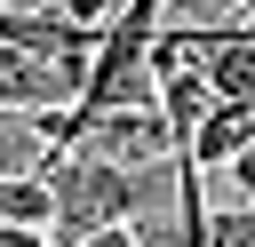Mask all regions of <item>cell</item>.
Segmentation results:
<instances>
[{
	"label": "cell",
	"mask_w": 255,
	"mask_h": 247,
	"mask_svg": "<svg viewBox=\"0 0 255 247\" xmlns=\"http://www.w3.org/2000/svg\"><path fill=\"white\" fill-rule=\"evenodd\" d=\"M231 183H239V199H247V207H255V143H247V151H239V159H231Z\"/></svg>",
	"instance_id": "9c48e42d"
},
{
	"label": "cell",
	"mask_w": 255,
	"mask_h": 247,
	"mask_svg": "<svg viewBox=\"0 0 255 247\" xmlns=\"http://www.w3.org/2000/svg\"><path fill=\"white\" fill-rule=\"evenodd\" d=\"M183 32V24H175ZM199 40V32H191ZM199 72H207V88H215V104H247L255 112V48L247 40H199Z\"/></svg>",
	"instance_id": "277c9868"
},
{
	"label": "cell",
	"mask_w": 255,
	"mask_h": 247,
	"mask_svg": "<svg viewBox=\"0 0 255 247\" xmlns=\"http://www.w3.org/2000/svg\"><path fill=\"white\" fill-rule=\"evenodd\" d=\"M0 247H56L48 231H24V223H0Z\"/></svg>",
	"instance_id": "30bf717a"
},
{
	"label": "cell",
	"mask_w": 255,
	"mask_h": 247,
	"mask_svg": "<svg viewBox=\"0 0 255 247\" xmlns=\"http://www.w3.org/2000/svg\"><path fill=\"white\" fill-rule=\"evenodd\" d=\"M207 112H215V88H207V72H199V64H183V72H167V80H159V120L175 127V143H191Z\"/></svg>",
	"instance_id": "8992f818"
},
{
	"label": "cell",
	"mask_w": 255,
	"mask_h": 247,
	"mask_svg": "<svg viewBox=\"0 0 255 247\" xmlns=\"http://www.w3.org/2000/svg\"><path fill=\"white\" fill-rule=\"evenodd\" d=\"M88 96V80H72L64 64H48V56H24V48H0V112H24V120H40V112H72Z\"/></svg>",
	"instance_id": "7a4b0ae2"
},
{
	"label": "cell",
	"mask_w": 255,
	"mask_h": 247,
	"mask_svg": "<svg viewBox=\"0 0 255 247\" xmlns=\"http://www.w3.org/2000/svg\"><path fill=\"white\" fill-rule=\"evenodd\" d=\"M48 183H56V223H48L56 247H88V239L120 231L128 215H143L151 191H175V183H159V167H120V159H104L88 143L80 151H56L48 159Z\"/></svg>",
	"instance_id": "6da1fadb"
},
{
	"label": "cell",
	"mask_w": 255,
	"mask_h": 247,
	"mask_svg": "<svg viewBox=\"0 0 255 247\" xmlns=\"http://www.w3.org/2000/svg\"><path fill=\"white\" fill-rule=\"evenodd\" d=\"M207 247H255V207H207Z\"/></svg>",
	"instance_id": "52a82bcc"
},
{
	"label": "cell",
	"mask_w": 255,
	"mask_h": 247,
	"mask_svg": "<svg viewBox=\"0 0 255 247\" xmlns=\"http://www.w3.org/2000/svg\"><path fill=\"white\" fill-rule=\"evenodd\" d=\"M128 0H64V16L80 24V32H112V16H120Z\"/></svg>",
	"instance_id": "ba28073f"
},
{
	"label": "cell",
	"mask_w": 255,
	"mask_h": 247,
	"mask_svg": "<svg viewBox=\"0 0 255 247\" xmlns=\"http://www.w3.org/2000/svg\"><path fill=\"white\" fill-rule=\"evenodd\" d=\"M247 143H255V112H247V104H215V112L199 120V135H191L183 151H191L199 167H231V159H239Z\"/></svg>",
	"instance_id": "5b68a950"
},
{
	"label": "cell",
	"mask_w": 255,
	"mask_h": 247,
	"mask_svg": "<svg viewBox=\"0 0 255 247\" xmlns=\"http://www.w3.org/2000/svg\"><path fill=\"white\" fill-rule=\"evenodd\" d=\"M239 16H247V24H255V0H239Z\"/></svg>",
	"instance_id": "7c38bea8"
},
{
	"label": "cell",
	"mask_w": 255,
	"mask_h": 247,
	"mask_svg": "<svg viewBox=\"0 0 255 247\" xmlns=\"http://www.w3.org/2000/svg\"><path fill=\"white\" fill-rule=\"evenodd\" d=\"M88 151H104V159H120V167H159V159H175L183 143H175V127H167L159 112H104V120L88 127Z\"/></svg>",
	"instance_id": "3957f363"
},
{
	"label": "cell",
	"mask_w": 255,
	"mask_h": 247,
	"mask_svg": "<svg viewBox=\"0 0 255 247\" xmlns=\"http://www.w3.org/2000/svg\"><path fill=\"white\" fill-rule=\"evenodd\" d=\"M88 247H143V239H135L128 223H120V231H104V239H88Z\"/></svg>",
	"instance_id": "8fae6325"
}]
</instances>
